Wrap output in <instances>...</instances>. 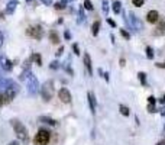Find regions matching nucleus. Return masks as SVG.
<instances>
[{
    "label": "nucleus",
    "mask_w": 165,
    "mask_h": 145,
    "mask_svg": "<svg viewBox=\"0 0 165 145\" xmlns=\"http://www.w3.org/2000/svg\"><path fill=\"white\" fill-rule=\"evenodd\" d=\"M21 78L28 81V93H29L31 96H35V94L39 91V83H38V80H36V77L32 74L31 70H25L22 73V76H21Z\"/></svg>",
    "instance_id": "f257e3e1"
},
{
    "label": "nucleus",
    "mask_w": 165,
    "mask_h": 145,
    "mask_svg": "<svg viewBox=\"0 0 165 145\" xmlns=\"http://www.w3.org/2000/svg\"><path fill=\"white\" fill-rule=\"evenodd\" d=\"M10 123L13 126V129H15V132H16V136L22 141L23 144H28L29 142V135H28V129L25 128V125L18 119H12Z\"/></svg>",
    "instance_id": "f03ea898"
},
{
    "label": "nucleus",
    "mask_w": 165,
    "mask_h": 145,
    "mask_svg": "<svg viewBox=\"0 0 165 145\" xmlns=\"http://www.w3.org/2000/svg\"><path fill=\"white\" fill-rule=\"evenodd\" d=\"M49 139H51V134H49L48 131H45V129H41L38 134L35 135L33 144L35 145H48Z\"/></svg>",
    "instance_id": "7ed1b4c3"
},
{
    "label": "nucleus",
    "mask_w": 165,
    "mask_h": 145,
    "mask_svg": "<svg viewBox=\"0 0 165 145\" xmlns=\"http://www.w3.org/2000/svg\"><path fill=\"white\" fill-rule=\"evenodd\" d=\"M54 94V87H52V81H46L44 83V86L41 87V96L45 102H49L51 97Z\"/></svg>",
    "instance_id": "20e7f679"
},
{
    "label": "nucleus",
    "mask_w": 165,
    "mask_h": 145,
    "mask_svg": "<svg viewBox=\"0 0 165 145\" xmlns=\"http://www.w3.org/2000/svg\"><path fill=\"white\" fill-rule=\"evenodd\" d=\"M128 23H129V26L132 28L133 31H138V32H141V31L143 29V25H142V22H141V19H139V18H136L133 12H131V13H129Z\"/></svg>",
    "instance_id": "39448f33"
},
{
    "label": "nucleus",
    "mask_w": 165,
    "mask_h": 145,
    "mask_svg": "<svg viewBox=\"0 0 165 145\" xmlns=\"http://www.w3.org/2000/svg\"><path fill=\"white\" fill-rule=\"evenodd\" d=\"M26 35L32 36L35 39H42V36H44V29H42V26H31V28L26 29Z\"/></svg>",
    "instance_id": "423d86ee"
},
{
    "label": "nucleus",
    "mask_w": 165,
    "mask_h": 145,
    "mask_svg": "<svg viewBox=\"0 0 165 145\" xmlns=\"http://www.w3.org/2000/svg\"><path fill=\"white\" fill-rule=\"evenodd\" d=\"M58 97H59V100L62 102V103H70L71 102V93L68 91V89L62 87L58 91Z\"/></svg>",
    "instance_id": "0eeeda50"
},
{
    "label": "nucleus",
    "mask_w": 165,
    "mask_h": 145,
    "mask_svg": "<svg viewBox=\"0 0 165 145\" xmlns=\"http://www.w3.org/2000/svg\"><path fill=\"white\" fill-rule=\"evenodd\" d=\"M0 67H1V70H4V71H10L12 68H13V64H12V61L9 58L1 55L0 57Z\"/></svg>",
    "instance_id": "6e6552de"
},
{
    "label": "nucleus",
    "mask_w": 165,
    "mask_h": 145,
    "mask_svg": "<svg viewBox=\"0 0 165 145\" xmlns=\"http://www.w3.org/2000/svg\"><path fill=\"white\" fill-rule=\"evenodd\" d=\"M12 84H13V80H10V78L1 77V78H0V93H3L4 90H7L12 86Z\"/></svg>",
    "instance_id": "1a4fd4ad"
},
{
    "label": "nucleus",
    "mask_w": 165,
    "mask_h": 145,
    "mask_svg": "<svg viewBox=\"0 0 165 145\" xmlns=\"http://www.w3.org/2000/svg\"><path fill=\"white\" fill-rule=\"evenodd\" d=\"M158 19H159V13H158L156 10H151V12L146 13V21H148L149 23L158 22Z\"/></svg>",
    "instance_id": "9d476101"
},
{
    "label": "nucleus",
    "mask_w": 165,
    "mask_h": 145,
    "mask_svg": "<svg viewBox=\"0 0 165 145\" xmlns=\"http://www.w3.org/2000/svg\"><path fill=\"white\" fill-rule=\"evenodd\" d=\"M87 97H88V105H90V110L94 115V113H96V97H94V93L88 91Z\"/></svg>",
    "instance_id": "9b49d317"
},
{
    "label": "nucleus",
    "mask_w": 165,
    "mask_h": 145,
    "mask_svg": "<svg viewBox=\"0 0 165 145\" xmlns=\"http://www.w3.org/2000/svg\"><path fill=\"white\" fill-rule=\"evenodd\" d=\"M84 64H86V68H87L88 74H90V76H93V67H91V58H90V55H88L87 52L84 54Z\"/></svg>",
    "instance_id": "f8f14e48"
},
{
    "label": "nucleus",
    "mask_w": 165,
    "mask_h": 145,
    "mask_svg": "<svg viewBox=\"0 0 165 145\" xmlns=\"http://www.w3.org/2000/svg\"><path fill=\"white\" fill-rule=\"evenodd\" d=\"M38 121L42 122V123H46V125H51V126H55V125H56V121L51 119V118H48V116H39Z\"/></svg>",
    "instance_id": "ddd939ff"
},
{
    "label": "nucleus",
    "mask_w": 165,
    "mask_h": 145,
    "mask_svg": "<svg viewBox=\"0 0 165 145\" xmlns=\"http://www.w3.org/2000/svg\"><path fill=\"white\" fill-rule=\"evenodd\" d=\"M16 6H18V0H10L9 3H7V7H6V13H13L15 9H16Z\"/></svg>",
    "instance_id": "4468645a"
},
{
    "label": "nucleus",
    "mask_w": 165,
    "mask_h": 145,
    "mask_svg": "<svg viewBox=\"0 0 165 145\" xmlns=\"http://www.w3.org/2000/svg\"><path fill=\"white\" fill-rule=\"evenodd\" d=\"M49 41H51L52 44H58V42H59V36H58V34H56L55 31H51V34H49Z\"/></svg>",
    "instance_id": "2eb2a0df"
},
{
    "label": "nucleus",
    "mask_w": 165,
    "mask_h": 145,
    "mask_svg": "<svg viewBox=\"0 0 165 145\" xmlns=\"http://www.w3.org/2000/svg\"><path fill=\"white\" fill-rule=\"evenodd\" d=\"M99 31H100V22L99 21H96V22L93 23V28H91V32L94 36H97L99 35Z\"/></svg>",
    "instance_id": "dca6fc26"
},
{
    "label": "nucleus",
    "mask_w": 165,
    "mask_h": 145,
    "mask_svg": "<svg viewBox=\"0 0 165 145\" xmlns=\"http://www.w3.org/2000/svg\"><path fill=\"white\" fill-rule=\"evenodd\" d=\"M78 16H80V18H78V23H83L86 21V15H84V7H83V6H81L80 10H78Z\"/></svg>",
    "instance_id": "f3484780"
},
{
    "label": "nucleus",
    "mask_w": 165,
    "mask_h": 145,
    "mask_svg": "<svg viewBox=\"0 0 165 145\" xmlns=\"http://www.w3.org/2000/svg\"><path fill=\"white\" fill-rule=\"evenodd\" d=\"M122 10V3L120 1H113V12L117 15V13H120Z\"/></svg>",
    "instance_id": "a211bd4d"
},
{
    "label": "nucleus",
    "mask_w": 165,
    "mask_h": 145,
    "mask_svg": "<svg viewBox=\"0 0 165 145\" xmlns=\"http://www.w3.org/2000/svg\"><path fill=\"white\" fill-rule=\"evenodd\" d=\"M138 77H139V80H141V84H142V86H146V74H145L143 71L138 73Z\"/></svg>",
    "instance_id": "6ab92c4d"
},
{
    "label": "nucleus",
    "mask_w": 165,
    "mask_h": 145,
    "mask_svg": "<svg viewBox=\"0 0 165 145\" xmlns=\"http://www.w3.org/2000/svg\"><path fill=\"white\" fill-rule=\"evenodd\" d=\"M145 52H146V58H148V60H152V58H154V49H152L151 46H146Z\"/></svg>",
    "instance_id": "aec40b11"
},
{
    "label": "nucleus",
    "mask_w": 165,
    "mask_h": 145,
    "mask_svg": "<svg viewBox=\"0 0 165 145\" xmlns=\"http://www.w3.org/2000/svg\"><path fill=\"white\" fill-rule=\"evenodd\" d=\"M119 110H120V113L123 115V116H129V109H128L126 106L120 105V106H119Z\"/></svg>",
    "instance_id": "412c9836"
},
{
    "label": "nucleus",
    "mask_w": 165,
    "mask_h": 145,
    "mask_svg": "<svg viewBox=\"0 0 165 145\" xmlns=\"http://www.w3.org/2000/svg\"><path fill=\"white\" fill-rule=\"evenodd\" d=\"M32 58L35 60V63H36L38 66H42V58H41V55H39V54H33Z\"/></svg>",
    "instance_id": "4be33fe9"
},
{
    "label": "nucleus",
    "mask_w": 165,
    "mask_h": 145,
    "mask_svg": "<svg viewBox=\"0 0 165 145\" xmlns=\"http://www.w3.org/2000/svg\"><path fill=\"white\" fill-rule=\"evenodd\" d=\"M84 7H86L87 10H93V9H94V6H93V3H91L90 0H84Z\"/></svg>",
    "instance_id": "5701e85b"
},
{
    "label": "nucleus",
    "mask_w": 165,
    "mask_h": 145,
    "mask_svg": "<svg viewBox=\"0 0 165 145\" xmlns=\"http://www.w3.org/2000/svg\"><path fill=\"white\" fill-rule=\"evenodd\" d=\"M103 12L107 15V12H109V1L107 0H103Z\"/></svg>",
    "instance_id": "b1692460"
},
{
    "label": "nucleus",
    "mask_w": 165,
    "mask_h": 145,
    "mask_svg": "<svg viewBox=\"0 0 165 145\" xmlns=\"http://www.w3.org/2000/svg\"><path fill=\"white\" fill-rule=\"evenodd\" d=\"M132 3L136 6V7H141L143 6V3H145V0H132Z\"/></svg>",
    "instance_id": "393cba45"
},
{
    "label": "nucleus",
    "mask_w": 165,
    "mask_h": 145,
    "mask_svg": "<svg viewBox=\"0 0 165 145\" xmlns=\"http://www.w3.org/2000/svg\"><path fill=\"white\" fill-rule=\"evenodd\" d=\"M49 68H52V70H58V68H59V63H58V61H52V63L49 64Z\"/></svg>",
    "instance_id": "a878e982"
},
{
    "label": "nucleus",
    "mask_w": 165,
    "mask_h": 145,
    "mask_svg": "<svg viewBox=\"0 0 165 145\" xmlns=\"http://www.w3.org/2000/svg\"><path fill=\"white\" fill-rule=\"evenodd\" d=\"M120 34H122V36H123L125 39H129V38H131V34H129L128 31H125V29H122Z\"/></svg>",
    "instance_id": "bb28decb"
},
{
    "label": "nucleus",
    "mask_w": 165,
    "mask_h": 145,
    "mask_svg": "<svg viewBox=\"0 0 165 145\" xmlns=\"http://www.w3.org/2000/svg\"><path fill=\"white\" fill-rule=\"evenodd\" d=\"M64 7H65V4H62L61 1H59V3H55V9H56V10H61V9H64Z\"/></svg>",
    "instance_id": "cd10ccee"
},
{
    "label": "nucleus",
    "mask_w": 165,
    "mask_h": 145,
    "mask_svg": "<svg viewBox=\"0 0 165 145\" xmlns=\"http://www.w3.org/2000/svg\"><path fill=\"white\" fill-rule=\"evenodd\" d=\"M73 51H74V54H76V55H78V54H80V48H78L77 44L73 45Z\"/></svg>",
    "instance_id": "c85d7f7f"
},
{
    "label": "nucleus",
    "mask_w": 165,
    "mask_h": 145,
    "mask_svg": "<svg viewBox=\"0 0 165 145\" xmlns=\"http://www.w3.org/2000/svg\"><path fill=\"white\" fill-rule=\"evenodd\" d=\"M148 110L151 112V113L156 112V109H155V105H151V103H149V106H148Z\"/></svg>",
    "instance_id": "c756f323"
},
{
    "label": "nucleus",
    "mask_w": 165,
    "mask_h": 145,
    "mask_svg": "<svg viewBox=\"0 0 165 145\" xmlns=\"http://www.w3.org/2000/svg\"><path fill=\"white\" fill-rule=\"evenodd\" d=\"M62 52H64V46H59V48H58V51H56V57L62 55Z\"/></svg>",
    "instance_id": "7c9ffc66"
},
{
    "label": "nucleus",
    "mask_w": 165,
    "mask_h": 145,
    "mask_svg": "<svg viewBox=\"0 0 165 145\" xmlns=\"http://www.w3.org/2000/svg\"><path fill=\"white\" fill-rule=\"evenodd\" d=\"M107 23H109L111 28H116V22H114V21H111V19H109V18H107Z\"/></svg>",
    "instance_id": "2f4dec72"
},
{
    "label": "nucleus",
    "mask_w": 165,
    "mask_h": 145,
    "mask_svg": "<svg viewBox=\"0 0 165 145\" xmlns=\"http://www.w3.org/2000/svg\"><path fill=\"white\" fill-rule=\"evenodd\" d=\"M148 102H149V103H151V105H155V97L154 96H149V97H148Z\"/></svg>",
    "instance_id": "473e14b6"
},
{
    "label": "nucleus",
    "mask_w": 165,
    "mask_h": 145,
    "mask_svg": "<svg viewBox=\"0 0 165 145\" xmlns=\"http://www.w3.org/2000/svg\"><path fill=\"white\" fill-rule=\"evenodd\" d=\"M3 41H4V36H3V32L0 31V46L3 45Z\"/></svg>",
    "instance_id": "72a5a7b5"
},
{
    "label": "nucleus",
    "mask_w": 165,
    "mask_h": 145,
    "mask_svg": "<svg viewBox=\"0 0 165 145\" xmlns=\"http://www.w3.org/2000/svg\"><path fill=\"white\" fill-rule=\"evenodd\" d=\"M158 68H165V63H158V64H155Z\"/></svg>",
    "instance_id": "f704fd0d"
},
{
    "label": "nucleus",
    "mask_w": 165,
    "mask_h": 145,
    "mask_svg": "<svg viewBox=\"0 0 165 145\" xmlns=\"http://www.w3.org/2000/svg\"><path fill=\"white\" fill-rule=\"evenodd\" d=\"M41 1H42V3H45V4H48V6L52 3V0H41Z\"/></svg>",
    "instance_id": "c9c22d12"
},
{
    "label": "nucleus",
    "mask_w": 165,
    "mask_h": 145,
    "mask_svg": "<svg viewBox=\"0 0 165 145\" xmlns=\"http://www.w3.org/2000/svg\"><path fill=\"white\" fill-rule=\"evenodd\" d=\"M103 77H104L106 81H109V73H103Z\"/></svg>",
    "instance_id": "e433bc0d"
},
{
    "label": "nucleus",
    "mask_w": 165,
    "mask_h": 145,
    "mask_svg": "<svg viewBox=\"0 0 165 145\" xmlns=\"http://www.w3.org/2000/svg\"><path fill=\"white\" fill-rule=\"evenodd\" d=\"M64 36H65L67 39H70V38H71V35H70V32H65V34H64Z\"/></svg>",
    "instance_id": "4c0bfd02"
},
{
    "label": "nucleus",
    "mask_w": 165,
    "mask_h": 145,
    "mask_svg": "<svg viewBox=\"0 0 165 145\" xmlns=\"http://www.w3.org/2000/svg\"><path fill=\"white\" fill-rule=\"evenodd\" d=\"M125 64H126V61L122 58V60H120V66H122V67H125Z\"/></svg>",
    "instance_id": "58836bf2"
},
{
    "label": "nucleus",
    "mask_w": 165,
    "mask_h": 145,
    "mask_svg": "<svg viewBox=\"0 0 165 145\" xmlns=\"http://www.w3.org/2000/svg\"><path fill=\"white\" fill-rule=\"evenodd\" d=\"M159 103H165V96L162 97V99H159Z\"/></svg>",
    "instance_id": "ea45409f"
},
{
    "label": "nucleus",
    "mask_w": 165,
    "mask_h": 145,
    "mask_svg": "<svg viewBox=\"0 0 165 145\" xmlns=\"http://www.w3.org/2000/svg\"><path fill=\"white\" fill-rule=\"evenodd\" d=\"M9 145H19V142H16V141H13V142H10Z\"/></svg>",
    "instance_id": "a19ab883"
},
{
    "label": "nucleus",
    "mask_w": 165,
    "mask_h": 145,
    "mask_svg": "<svg viewBox=\"0 0 165 145\" xmlns=\"http://www.w3.org/2000/svg\"><path fill=\"white\" fill-rule=\"evenodd\" d=\"M156 145H165V141H161V142H158Z\"/></svg>",
    "instance_id": "79ce46f5"
},
{
    "label": "nucleus",
    "mask_w": 165,
    "mask_h": 145,
    "mask_svg": "<svg viewBox=\"0 0 165 145\" xmlns=\"http://www.w3.org/2000/svg\"><path fill=\"white\" fill-rule=\"evenodd\" d=\"M161 115H164V116H165V107L162 109V110H161Z\"/></svg>",
    "instance_id": "37998d69"
},
{
    "label": "nucleus",
    "mask_w": 165,
    "mask_h": 145,
    "mask_svg": "<svg viewBox=\"0 0 165 145\" xmlns=\"http://www.w3.org/2000/svg\"><path fill=\"white\" fill-rule=\"evenodd\" d=\"M67 3H71V1H74V0H65Z\"/></svg>",
    "instance_id": "c03bdc74"
},
{
    "label": "nucleus",
    "mask_w": 165,
    "mask_h": 145,
    "mask_svg": "<svg viewBox=\"0 0 165 145\" xmlns=\"http://www.w3.org/2000/svg\"><path fill=\"white\" fill-rule=\"evenodd\" d=\"M0 68H1V67H0ZM1 77H3V76H1V70H0V78H1Z\"/></svg>",
    "instance_id": "a18cd8bd"
},
{
    "label": "nucleus",
    "mask_w": 165,
    "mask_h": 145,
    "mask_svg": "<svg viewBox=\"0 0 165 145\" xmlns=\"http://www.w3.org/2000/svg\"><path fill=\"white\" fill-rule=\"evenodd\" d=\"M164 132H165V125H164Z\"/></svg>",
    "instance_id": "49530a36"
},
{
    "label": "nucleus",
    "mask_w": 165,
    "mask_h": 145,
    "mask_svg": "<svg viewBox=\"0 0 165 145\" xmlns=\"http://www.w3.org/2000/svg\"><path fill=\"white\" fill-rule=\"evenodd\" d=\"M164 29H165V23H164Z\"/></svg>",
    "instance_id": "de8ad7c7"
},
{
    "label": "nucleus",
    "mask_w": 165,
    "mask_h": 145,
    "mask_svg": "<svg viewBox=\"0 0 165 145\" xmlns=\"http://www.w3.org/2000/svg\"><path fill=\"white\" fill-rule=\"evenodd\" d=\"M26 1H31V0H26Z\"/></svg>",
    "instance_id": "09e8293b"
}]
</instances>
